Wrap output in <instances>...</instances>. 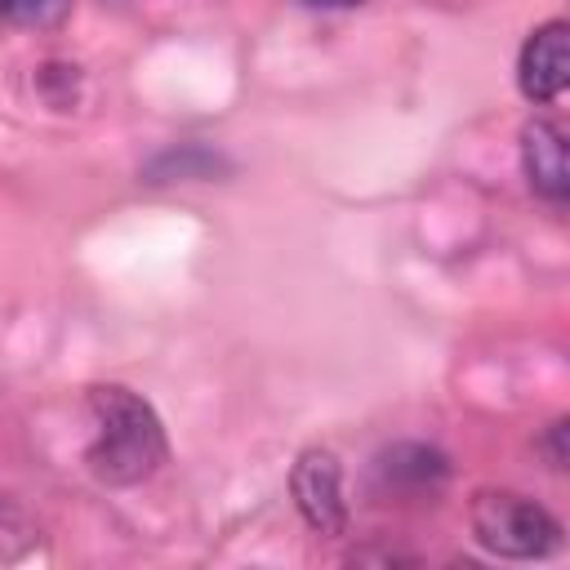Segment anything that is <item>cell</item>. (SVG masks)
Masks as SVG:
<instances>
[{
	"label": "cell",
	"mask_w": 570,
	"mask_h": 570,
	"mask_svg": "<svg viewBox=\"0 0 570 570\" xmlns=\"http://www.w3.org/2000/svg\"><path fill=\"white\" fill-rule=\"evenodd\" d=\"M521 169L548 205H566V196H570V156H566V134H561L557 120H530L521 129Z\"/></svg>",
	"instance_id": "5"
},
{
	"label": "cell",
	"mask_w": 570,
	"mask_h": 570,
	"mask_svg": "<svg viewBox=\"0 0 570 570\" xmlns=\"http://www.w3.org/2000/svg\"><path fill=\"white\" fill-rule=\"evenodd\" d=\"M561 441H566V419H557V423L548 428V436L539 441V445L548 450V468H566V445H561Z\"/></svg>",
	"instance_id": "8"
},
{
	"label": "cell",
	"mask_w": 570,
	"mask_h": 570,
	"mask_svg": "<svg viewBox=\"0 0 570 570\" xmlns=\"http://www.w3.org/2000/svg\"><path fill=\"white\" fill-rule=\"evenodd\" d=\"M76 0H0V22L9 27H53L71 13Z\"/></svg>",
	"instance_id": "7"
},
{
	"label": "cell",
	"mask_w": 570,
	"mask_h": 570,
	"mask_svg": "<svg viewBox=\"0 0 570 570\" xmlns=\"http://www.w3.org/2000/svg\"><path fill=\"white\" fill-rule=\"evenodd\" d=\"M379 476L387 481V490H436L445 481V459L428 445H392L387 454H379Z\"/></svg>",
	"instance_id": "6"
},
{
	"label": "cell",
	"mask_w": 570,
	"mask_h": 570,
	"mask_svg": "<svg viewBox=\"0 0 570 570\" xmlns=\"http://www.w3.org/2000/svg\"><path fill=\"white\" fill-rule=\"evenodd\" d=\"M472 517V534L485 552L494 557H508V561H534V557H548L561 548V521L517 494V490H481L468 508Z\"/></svg>",
	"instance_id": "2"
},
{
	"label": "cell",
	"mask_w": 570,
	"mask_h": 570,
	"mask_svg": "<svg viewBox=\"0 0 570 570\" xmlns=\"http://www.w3.org/2000/svg\"><path fill=\"white\" fill-rule=\"evenodd\" d=\"M570 80V27L561 18L534 27L517 53V85L530 102H557Z\"/></svg>",
	"instance_id": "4"
},
{
	"label": "cell",
	"mask_w": 570,
	"mask_h": 570,
	"mask_svg": "<svg viewBox=\"0 0 570 570\" xmlns=\"http://www.w3.org/2000/svg\"><path fill=\"white\" fill-rule=\"evenodd\" d=\"M289 494L303 512V521L325 534V539H338L347 530V503H343V468L330 450L312 445L298 454L294 472H289Z\"/></svg>",
	"instance_id": "3"
},
{
	"label": "cell",
	"mask_w": 570,
	"mask_h": 570,
	"mask_svg": "<svg viewBox=\"0 0 570 570\" xmlns=\"http://www.w3.org/2000/svg\"><path fill=\"white\" fill-rule=\"evenodd\" d=\"M303 4H312V9H356L365 0H303Z\"/></svg>",
	"instance_id": "9"
},
{
	"label": "cell",
	"mask_w": 570,
	"mask_h": 570,
	"mask_svg": "<svg viewBox=\"0 0 570 570\" xmlns=\"http://www.w3.org/2000/svg\"><path fill=\"white\" fill-rule=\"evenodd\" d=\"M89 414L98 432L85 463L102 485H138L169 459L160 414L125 383H94Z\"/></svg>",
	"instance_id": "1"
}]
</instances>
